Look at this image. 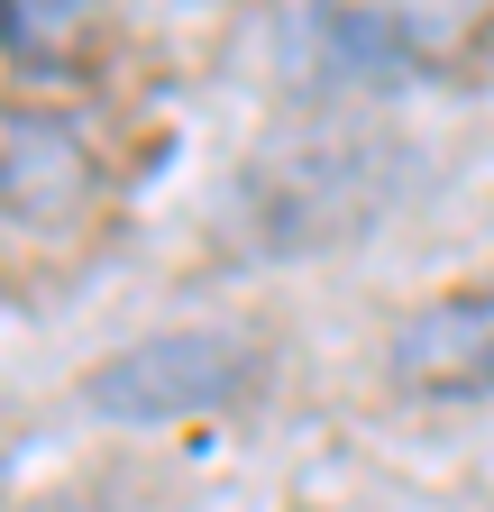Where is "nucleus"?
Returning <instances> with one entry per match:
<instances>
[{"mask_svg": "<svg viewBox=\"0 0 494 512\" xmlns=\"http://www.w3.org/2000/svg\"><path fill=\"white\" fill-rule=\"evenodd\" d=\"M266 384V348L247 330H156V339H129L110 348L92 375H83V403L119 430H156V421H202V412H229Z\"/></svg>", "mask_w": 494, "mask_h": 512, "instance_id": "1", "label": "nucleus"}, {"mask_svg": "<svg viewBox=\"0 0 494 512\" xmlns=\"http://www.w3.org/2000/svg\"><path fill=\"white\" fill-rule=\"evenodd\" d=\"M494 0H312L302 37L348 83H440L476 55Z\"/></svg>", "mask_w": 494, "mask_h": 512, "instance_id": "2", "label": "nucleus"}, {"mask_svg": "<svg viewBox=\"0 0 494 512\" xmlns=\"http://www.w3.org/2000/svg\"><path fill=\"white\" fill-rule=\"evenodd\" d=\"M385 375L403 384V394H421V403H476V394H494V275L421 302L385 339Z\"/></svg>", "mask_w": 494, "mask_h": 512, "instance_id": "3", "label": "nucleus"}, {"mask_svg": "<svg viewBox=\"0 0 494 512\" xmlns=\"http://www.w3.org/2000/svg\"><path fill=\"white\" fill-rule=\"evenodd\" d=\"M83 192H92V165H83V147H74V128H55V119H19L10 138H0V202H10L28 229L74 220V211H83Z\"/></svg>", "mask_w": 494, "mask_h": 512, "instance_id": "4", "label": "nucleus"}, {"mask_svg": "<svg viewBox=\"0 0 494 512\" xmlns=\"http://www.w3.org/2000/svg\"><path fill=\"white\" fill-rule=\"evenodd\" d=\"M92 37H101V0H0V46L46 64V74L83 64Z\"/></svg>", "mask_w": 494, "mask_h": 512, "instance_id": "5", "label": "nucleus"}]
</instances>
